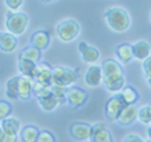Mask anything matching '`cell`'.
<instances>
[{"label": "cell", "instance_id": "obj_1", "mask_svg": "<svg viewBox=\"0 0 151 142\" xmlns=\"http://www.w3.org/2000/svg\"><path fill=\"white\" fill-rule=\"evenodd\" d=\"M102 73H104V84L107 90L118 93L125 86V74L123 69L118 61L109 58L105 60L101 65Z\"/></svg>", "mask_w": 151, "mask_h": 142}, {"label": "cell", "instance_id": "obj_2", "mask_svg": "<svg viewBox=\"0 0 151 142\" xmlns=\"http://www.w3.org/2000/svg\"><path fill=\"white\" fill-rule=\"evenodd\" d=\"M105 20H106V24L109 25V28L114 32H118V33H122V32L127 31L130 28V15L129 12L125 9V8L121 7H111L107 8L105 11Z\"/></svg>", "mask_w": 151, "mask_h": 142}, {"label": "cell", "instance_id": "obj_3", "mask_svg": "<svg viewBox=\"0 0 151 142\" xmlns=\"http://www.w3.org/2000/svg\"><path fill=\"white\" fill-rule=\"evenodd\" d=\"M80 77V69L68 68V66H57L53 68L52 85L63 88H70Z\"/></svg>", "mask_w": 151, "mask_h": 142}, {"label": "cell", "instance_id": "obj_4", "mask_svg": "<svg viewBox=\"0 0 151 142\" xmlns=\"http://www.w3.org/2000/svg\"><path fill=\"white\" fill-rule=\"evenodd\" d=\"M28 15L25 12H9L5 19V27H7V32L12 33L13 36H21L25 32L27 27H28Z\"/></svg>", "mask_w": 151, "mask_h": 142}, {"label": "cell", "instance_id": "obj_5", "mask_svg": "<svg viewBox=\"0 0 151 142\" xmlns=\"http://www.w3.org/2000/svg\"><path fill=\"white\" fill-rule=\"evenodd\" d=\"M80 24L74 19H64L56 27V33L58 39L64 43H70L77 39L80 33Z\"/></svg>", "mask_w": 151, "mask_h": 142}, {"label": "cell", "instance_id": "obj_6", "mask_svg": "<svg viewBox=\"0 0 151 142\" xmlns=\"http://www.w3.org/2000/svg\"><path fill=\"white\" fill-rule=\"evenodd\" d=\"M126 102L123 100L122 94L121 93H115L113 94L109 100L106 101V105H105V113H106V117L109 121H115L117 122L118 117H119L121 112L126 108Z\"/></svg>", "mask_w": 151, "mask_h": 142}, {"label": "cell", "instance_id": "obj_7", "mask_svg": "<svg viewBox=\"0 0 151 142\" xmlns=\"http://www.w3.org/2000/svg\"><path fill=\"white\" fill-rule=\"evenodd\" d=\"M88 97H89L88 92L78 86H70L66 90V104L72 109L81 108L88 101Z\"/></svg>", "mask_w": 151, "mask_h": 142}, {"label": "cell", "instance_id": "obj_8", "mask_svg": "<svg viewBox=\"0 0 151 142\" xmlns=\"http://www.w3.org/2000/svg\"><path fill=\"white\" fill-rule=\"evenodd\" d=\"M69 134L77 141H90V134H91V126L85 122H74L70 125L69 129Z\"/></svg>", "mask_w": 151, "mask_h": 142}, {"label": "cell", "instance_id": "obj_9", "mask_svg": "<svg viewBox=\"0 0 151 142\" xmlns=\"http://www.w3.org/2000/svg\"><path fill=\"white\" fill-rule=\"evenodd\" d=\"M90 142H114L110 130L104 124H96L91 126Z\"/></svg>", "mask_w": 151, "mask_h": 142}, {"label": "cell", "instance_id": "obj_10", "mask_svg": "<svg viewBox=\"0 0 151 142\" xmlns=\"http://www.w3.org/2000/svg\"><path fill=\"white\" fill-rule=\"evenodd\" d=\"M104 81V73L99 65H91L85 73V82L88 86L97 88Z\"/></svg>", "mask_w": 151, "mask_h": 142}, {"label": "cell", "instance_id": "obj_11", "mask_svg": "<svg viewBox=\"0 0 151 142\" xmlns=\"http://www.w3.org/2000/svg\"><path fill=\"white\" fill-rule=\"evenodd\" d=\"M52 73H53V69L52 66L49 65L48 63H41L37 64V68H36V80L35 81H39L41 84L47 85V86H52Z\"/></svg>", "mask_w": 151, "mask_h": 142}, {"label": "cell", "instance_id": "obj_12", "mask_svg": "<svg viewBox=\"0 0 151 142\" xmlns=\"http://www.w3.org/2000/svg\"><path fill=\"white\" fill-rule=\"evenodd\" d=\"M50 44V36L47 31L44 29H39L35 31L31 36V45H33L35 48H37L39 50H45Z\"/></svg>", "mask_w": 151, "mask_h": 142}, {"label": "cell", "instance_id": "obj_13", "mask_svg": "<svg viewBox=\"0 0 151 142\" xmlns=\"http://www.w3.org/2000/svg\"><path fill=\"white\" fill-rule=\"evenodd\" d=\"M138 109L139 108L137 105H127L121 112L117 122L121 126H129V125H131L135 120H138Z\"/></svg>", "mask_w": 151, "mask_h": 142}, {"label": "cell", "instance_id": "obj_14", "mask_svg": "<svg viewBox=\"0 0 151 142\" xmlns=\"http://www.w3.org/2000/svg\"><path fill=\"white\" fill-rule=\"evenodd\" d=\"M78 52L82 56V60L88 64H94L99 58V52L97 48L89 45L88 43L81 41L78 44Z\"/></svg>", "mask_w": 151, "mask_h": 142}, {"label": "cell", "instance_id": "obj_15", "mask_svg": "<svg viewBox=\"0 0 151 142\" xmlns=\"http://www.w3.org/2000/svg\"><path fill=\"white\" fill-rule=\"evenodd\" d=\"M131 48H133V56L137 60L145 61L147 57L151 56V45L146 40H138L131 45Z\"/></svg>", "mask_w": 151, "mask_h": 142}, {"label": "cell", "instance_id": "obj_16", "mask_svg": "<svg viewBox=\"0 0 151 142\" xmlns=\"http://www.w3.org/2000/svg\"><path fill=\"white\" fill-rule=\"evenodd\" d=\"M33 94V81L28 77L19 76V100L28 101Z\"/></svg>", "mask_w": 151, "mask_h": 142}, {"label": "cell", "instance_id": "obj_17", "mask_svg": "<svg viewBox=\"0 0 151 142\" xmlns=\"http://www.w3.org/2000/svg\"><path fill=\"white\" fill-rule=\"evenodd\" d=\"M17 48V37L9 32H0V50L12 53Z\"/></svg>", "mask_w": 151, "mask_h": 142}, {"label": "cell", "instance_id": "obj_18", "mask_svg": "<svg viewBox=\"0 0 151 142\" xmlns=\"http://www.w3.org/2000/svg\"><path fill=\"white\" fill-rule=\"evenodd\" d=\"M0 128L1 130L8 136H15L17 137V134H20V130H21V125L20 121L15 117H8V118L3 120L0 122Z\"/></svg>", "mask_w": 151, "mask_h": 142}, {"label": "cell", "instance_id": "obj_19", "mask_svg": "<svg viewBox=\"0 0 151 142\" xmlns=\"http://www.w3.org/2000/svg\"><path fill=\"white\" fill-rule=\"evenodd\" d=\"M37 101H39L40 106L42 108V110H45V112H53L58 105L57 100H56L55 96L52 94L50 89L47 90L45 93H42V94H40L39 97H37Z\"/></svg>", "mask_w": 151, "mask_h": 142}, {"label": "cell", "instance_id": "obj_20", "mask_svg": "<svg viewBox=\"0 0 151 142\" xmlns=\"http://www.w3.org/2000/svg\"><path fill=\"white\" fill-rule=\"evenodd\" d=\"M17 66H19V71H20L21 76L28 77V79H31L32 81H35V80H36V68H37V64L32 63V61H28V60L19 58Z\"/></svg>", "mask_w": 151, "mask_h": 142}, {"label": "cell", "instance_id": "obj_21", "mask_svg": "<svg viewBox=\"0 0 151 142\" xmlns=\"http://www.w3.org/2000/svg\"><path fill=\"white\" fill-rule=\"evenodd\" d=\"M115 55H117V57L119 58V61L122 64H130L131 60L134 58L131 44H127V43L119 44L117 48H115Z\"/></svg>", "mask_w": 151, "mask_h": 142}, {"label": "cell", "instance_id": "obj_22", "mask_svg": "<svg viewBox=\"0 0 151 142\" xmlns=\"http://www.w3.org/2000/svg\"><path fill=\"white\" fill-rule=\"evenodd\" d=\"M19 58H23V60H28L35 64H39L40 58H41V50L35 48L33 45H27L25 48L21 49L20 55H19Z\"/></svg>", "mask_w": 151, "mask_h": 142}, {"label": "cell", "instance_id": "obj_23", "mask_svg": "<svg viewBox=\"0 0 151 142\" xmlns=\"http://www.w3.org/2000/svg\"><path fill=\"white\" fill-rule=\"evenodd\" d=\"M40 130L33 125H27L20 130V140L23 142H37Z\"/></svg>", "mask_w": 151, "mask_h": 142}, {"label": "cell", "instance_id": "obj_24", "mask_svg": "<svg viewBox=\"0 0 151 142\" xmlns=\"http://www.w3.org/2000/svg\"><path fill=\"white\" fill-rule=\"evenodd\" d=\"M119 93L122 94L126 105H135L137 101L139 100V93L137 92V89L134 86H131V85H126V86H123V89L121 90Z\"/></svg>", "mask_w": 151, "mask_h": 142}, {"label": "cell", "instance_id": "obj_25", "mask_svg": "<svg viewBox=\"0 0 151 142\" xmlns=\"http://www.w3.org/2000/svg\"><path fill=\"white\" fill-rule=\"evenodd\" d=\"M5 94L9 100H17L19 98V76L9 79L5 85Z\"/></svg>", "mask_w": 151, "mask_h": 142}, {"label": "cell", "instance_id": "obj_26", "mask_svg": "<svg viewBox=\"0 0 151 142\" xmlns=\"http://www.w3.org/2000/svg\"><path fill=\"white\" fill-rule=\"evenodd\" d=\"M66 90H68V88L56 86V85L50 86V92H52V94L55 96V98L57 100L58 105H63V104L66 102Z\"/></svg>", "mask_w": 151, "mask_h": 142}, {"label": "cell", "instance_id": "obj_27", "mask_svg": "<svg viewBox=\"0 0 151 142\" xmlns=\"http://www.w3.org/2000/svg\"><path fill=\"white\" fill-rule=\"evenodd\" d=\"M11 114H12V105L5 100H0V122L11 117Z\"/></svg>", "mask_w": 151, "mask_h": 142}, {"label": "cell", "instance_id": "obj_28", "mask_svg": "<svg viewBox=\"0 0 151 142\" xmlns=\"http://www.w3.org/2000/svg\"><path fill=\"white\" fill-rule=\"evenodd\" d=\"M138 120L142 122L143 125H147L151 122V116H150V110H149V106L143 105L138 109Z\"/></svg>", "mask_w": 151, "mask_h": 142}, {"label": "cell", "instance_id": "obj_29", "mask_svg": "<svg viewBox=\"0 0 151 142\" xmlns=\"http://www.w3.org/2000/svg\"><path fill=\"white\" fill-rule=\"evenodd\" d=\"M37 142H57L56 137L53 136V133H50L49 130H41L37 138Z\"/></svg>", "mask_w": 151, "mask_h": 142}, {"label": "cell", "instance_id": "obj_30", "mask_svg": "<svg viewBox=\"0 0 151 142\" xmlns=\"http://www.w3.org/2000/svg\"><path fill=\"white\" fill-rule=\"evenodd\" d=\"M50 88L47 86V85L41 84V82L39 81H33V94L36 96V97H39L40 94H42V93H45L47 90H49Z\"/></svg>", "mask_w": 151, "mask_h": 142}, {"label": "cell", "instance_id": "obj_31", "mask_svg": "<svg viewBox=\"0 0 151 142\" xmlns=\"http://www.w3.org/2000/svg\"><path fill=\"white\" fill-rule=\"evenodd\" d=\"M5 5H7L9 9H12V11H16L17 12V9L21 7V5L24 4V1L23 0H5Z\"/></svg>", "mask_w": 151, "mask_h": 142}, {"label": "cell", "instance_id": "obj_32", "mask_svg": "<svg viewBox=\"0 0 151 142\" xmlns=\"http://www.w3.org/2000/svg\"><path fill=\"white\" fill-rule=\"evenodd\" d=\"M143 73L147 80H151V56L143 61Z\"/></svg>", "mask_w": 151, "mask_h": 142}, {"label": "cell", "instance_id": "obj_33", "mask_svg": "<svg viewBox=\"0 0 151 142\" xmlns=\"http://www.w3.org/2000/svg\"><path fill=\"white\" fill-rule=\"evenodd\" d=\"M122 142H145V141H143V138L138 134H129L123 138Z\"/></svg>", "mask_w": 151, "mask_h": 142}, {"label": "cell", "instance_id": "obj_34", "mask_svg": "<svg viewBox=\"0 0 151 142\" xmlns=\"http://www.w3.org/2000/svg\"><path fill=\"white\" fill-rule=\"evenodd\" d=\"M16 141H17V137H15V136H8L1 130V134H0V142H16Z\"/></svg>", "mask_w": 151, "mask_h": 142}, {"label": "cell", "instance_id": "obj_35", "mask_svg": "<svg viewBox=\"0 0 151 142\" xmlns=\"http://www.w3.org/2000/svg\"><path fill=\"white\" fill-rule=\"evenodd\" d=\"M147 136H149V138H150V141H151V126L147 129Z\"/></svg>", "mask_w": 151, "mask_h": 142}, {"label": "cell", "instance_id": "obj_36", "mask_svg": "<svg viewBox=\"0 0 151 142\" xmlns=\"http://www.w3.org/2000/svg\"><path fill=\"white\" fill-rule=\"evenodd\" d=\"M147 106H149V110H150V116H151V102L147 104Z\"/></svg>", "mask_w": 151, "mask_h": 142}, {"label": "cell", "instance_id": "obj_37", "mask_svg": "<svg viewBox=\"0 0 151 142\" xmlns=\"http://www.w3.org/2000/svg\"><path fill=\"white\" fill-rule=\"evenodd\" d=\"M147 84H149V86H151V80H147Z\"/></svg>", "mask_w": 151, "mask_h": 142}, {"label": "cell", "instance_id": "obj_38", "mask_svg": "<svg viewBox=\"0 0 151 142\" xmlns=\"http://www.w3.org/2000/svg\"><path fill=\"white\" fill-rule=\"evenodd\" d=\"M0 134H1V128H0Z\"/></svg>", "mask_w": 151, "mask_h": 142}, {"label": "cell", "instance_id": "obj_39", "mask_svg": "<svg viewBox=\"0 0 151 142\" xmlns=\"http://www.w3.org/2000/svg\"><path fill=\"white\" fill-rule=\"evenodd\" d=\"M150 20H151V16H150Z\"/></svg>", "mask_w": 151, "mask_h": 142}, {"label": "cell", "instance_id": "obj_40", "mask_svg": "<svg viewBox=\"0 0 151 142\" xmlns=\"http://www.w3.org/2000/svg\"><path fill=\"white\" fill-rule=\"evenodd\" d=\"M147 142H151V141H147Z\"/></svg>", "mask_w": 151, "mask_h": 142}]
</instances>
